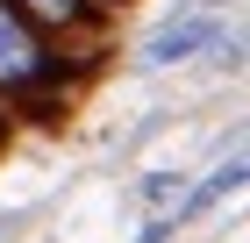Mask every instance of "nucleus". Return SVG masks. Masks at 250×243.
Here are the masks:
<instances>
[{
	"label": "nucleus",
	"instance_id": "obj_1",
	"mask_svg": "<svg viewBox=\"0 0 250 243\" xmlns=\"http://www.w3.org/2000/svg\"><path fill=\"white\" fill-rule=\"evenodd\" d=\"M64 57L50 50V36H43L36 22H21L15 0H0V100H29L43 93L50 79H58Z\"/></svg>",
	"mask_w": 250,
	"mask_h": 243
},
{
	"label": "nucleus",
	"instance_id": "obj_2",
	"mask_svg": "<svg viewBox=\"0 0 250 243\" xmlns=\"http://www.w3.org/2000/svg\"><path fill=\"white\" fill-rule=\"evenodd\" d=\"M214 36H222V7H208V0H200V7H186L179 22H165V29L143 43V65H150V72H165V65H186V57H200Z\"/></svg>",
	"mask_w": 250,
	"mask_h": 243
},
{
	"label": "nucleus",
	"instance_id": "obj_3",
	"mask_svg": "<svg viewBox=\"0 0 250 243\" xmlns=\"http://www.w3.org/2000/svg\"><path fill=\"white\" fill-rule=\"evenodd\" d=\"M21 22H36L50 43H93L100 29H107V15H100V0H15Z\"/></svg>",
	"mask_w": 250,
	"mask_h": 243
},
{
	"label": "nucleus",
	"instance_id": "obj_4",
	"mask_svg": "<svg viewBox=\"0 0 250 243\" xmlns=\"http://www.w3.org/2000/svg\"><path fill=\"white\" fill-rule=\"evenodd\" d=\"M243 172H250L243 157H229V165H214V172H208V179H200V186H193V193H179V207H172V222L186 229L193 215H208V207L222 200V193H243Z\"/></svg>",
	"mask_w": 250,
	"mask_h": 243
},
{
	"label": "nucleus",
	"instance_id": "obj_5",
	"mask_svg": "<svg viewBox=\"0 0 250 243\" xmlns=\"http://www.w3.org/2000/svg\"><path fill=\"white\" fill-rule=\"evenodd\" d=\"M179 193H186V179H179V172H150L143 200H150V207H165V200H179Z\"/></svg>",
	"mask_w": 250,
	"mask_h": 243
},
{
	"label": "nucleus",
	"instance_id": "obj_6",
	"mask_svg": "<svg viewBox=\"0 0 250 243\" xmlns=\"http://www.w3.org/2000/svg\"><path fill=\"white\" fill-rule=\"evenodd\" d=\"M179 236V222H172V215H165V207H157V215H150V229H143V236H136V243H172Z\"/></svg>",
	"mask_w": 250,
	"mask_h": 243
}]
</instances>
